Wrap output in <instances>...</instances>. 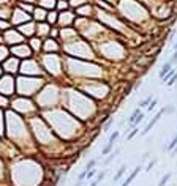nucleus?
I'll return each instance as SVG.
<instances>
[{
  "label": "nucleus",
  "instance_id": "nucleus-1",
  "mask_svg": "<svg viewBox=\"0 0 177 186\" xmlns=\"http://www.w3.org/2000/svg\"><path fill=\"white\" fill-rule=\"evenodd\" d=\"M142 118H144V112L141 111V107L134 109L133 114H131L130 118H128V125H130L131 128H136V126H138V125L142 122Z\"/></svg>",
  "mask_w": 177,
  "mask_h": 186
},
{
  "label": "nucleus",
  "instance_id": "nucleus-2",
  "mask_svg": "<svg viewBox=\"0 0 177 186\" xmlns=\"http://www.w3.org/2000/svg\"><path fill=\"white\" fill-rule=\"evenodd\" d=\"M161 115H165V111H163V109H161L160 112H157V114L154 115V118H152V120H150V122L147 123V126H145V128H144V129L141 131V136H147L149 132L152 131V128H154V126H155V125H157L158 122H160V118H161Z\"/></svg>",
  "mask_w": 177,
  "mask_h": 186
},
{
  "label": "nucleus",
  "instance_id": "nucleus-3",
  "mask_svg": "<svg viewBox=\"0 0 177 186\" xmlns=\"http://www.w3.org/2000/svg\"><path fill=\"white\" fill-rule=\"evenodd\" d=\"M139 170H141V166H136V167H134V170H133L131 174H130V175H128V177L125 178V181L122 183L120 186H130V184H131V181H133V180H134L136 177H138V174H139Z\"/></svg>",
  "mask_w": 177,
  "mask_h": 186
},
{
  "label": "nucleus",
  "instance_id": "nucleus-4",
  "mask_svg": "<svg viewBox=\"0 0 177 186\" xmlns=\"http://www.w3.org/2000/svg\"><path fill=\"white\" fill-rule=\"evenodd\" d=\"M172 65H174V63H172L171 60H168L165 65H163V68H161V70H160V73H158L160 79H163V77H165V76H166V74H168V73L172 70Z\"/></svg>",
  "mask_w": 177,
  "mask_h": 186
},
{
  "label": "nucleus",
  "instance_id": "nucleus-5",
  "mask_svg": "<svg viewBox=\"0 0 177 186\" xmlns=\"http://www.w3.org/2000/svg\"><path fill=\"white\" fill-rule=\"evenodd\" d=\"M13 52H15V54H18V55H21V57H29V55H30V49L25 47V46L15 47V49H13Z\"/></svg>",
  "mask_w": 177,
  "mask_h": 186
},
{
  "label": "nucleus",
  "instance_id": "nucleus-6",
  "mask_svg": "<svg viewBox=\"0 0 177 186\" xmlns=\"http://www.w3.org/2000/svg\"><path fill=\"white\" fill-rule=\"evenodd\" d=\"M125 172H127V166H125V164H124V166H120V167H119V170H117V174H116V175H114V178H112V181H114V183H117L122 177H124Z\"/></svg>",
  "mask_w": 177,
  "mask_h": 186
},
{
  "label": "nucleus",
  "instance_id": "nucleus-7",
  "mask_svg": "<svg viewBox=\"0 0 177 186\" xmlns=\"http://www.w3.org/2000/svg\"><path fill=\"white\" fill-rule=\"evenodd\" d=\"M11 85H13L11 79H3V84L0 85V90H3L5 93H10L11 91Z\"/></svg>",
  "mask_w": 177,
  "mask_h": 186
},
{
  "label": "nucleus",
  "instance_id": "nucleus-8",
  "mask_svg": "<svg viewBox=\"0 0 177 186\" xmlns=\"http://www.w3.org/2000/svg\"><path fill=\"white\" fill-rule=\"evenodd\" d=\"M119 153H120V148H117V150H114V152H112V153H111L109 156H107V158L104 159V166H107V164H111V163L114 161V159L117 158V155H119Z\"/></svg>",
  "mask_w": 177,
  "mask_h": 186
},
{
  "label": "nucleus",
  "instance_id": "nucleus-9",
  "mask_svg": "<svg viewBox=\"0 0 177 186\" xmlns=\"http://www.w3.org/2000/svg\"><path fill=\"white\" fill-rule=\"evenodd\" d=\"M171 177H172V174H171V172H166V174L165 175H163L161 178H160V181H158V186H165L169 180H171Z\"/></svg>",
  "mask_w": 177,
  "mask_h": 186
},
{
  "label": "nucleus",
  "instance_id": "nucleus-10",
  "mask_svg": "<svg viewBox=\"0 0 177 186\" xmlns=\"http://www.w3.org/2000/svg\"><path fill=\"white\" fill-rule=\"evenodd\" d=\"M112 147H114V144H109V142H107V144H106V147L101 150V156H106V155H109V152L112 150Z\"/></svg>",
  "mask_w": 177,
  "mask_h": 186
},
{
  "label": "nucleus",
  "instance_id": "nucleus-11",
  "mask_svg": "<svg viewBox=\"0 0 177 186\" xmlns=\"http://www.w3.org/2000/svg\"><path fill=\"white\" fill-rule=\"evenodd\" d=\"M175 147H177V134H175V136H174V137H172V140H171V142H169V145H168V147H166V148H168V150H171V152H172V150H174V148H175Z\"/></svg>",
  "mask_w": 177,
  "mask_h": 186
},
{
  "label": "nucleus",
  "instance_id": "nucleus-12",
  "mask_svg": "<svg viewBox=\"0 0 177 186\" xmlns=\"http://www.w3.org/2000/svg\"><path fill=\"white\" fill-rule=\"evenodd\" d=\"M97 163H98V159H90V161H89V163L86 164V170L89 172L90 169H93L95 166H97Z\"/></svg>",
  "mask_w": 177,
  "mask_h": 186
},
{
  "label": "nucleus",
  "instance_id": "nucleus-13",
  "mask_svg": "<svg viewBox=\"0 0 177 186\" xmlns=\"http://www.w3.org/2000/svg\"><path fill=\"white\" fill-rule=\"evenodd\" d=\"M177 107H175V106L174 104H169V106H166V107H163V111H165V114H174V111H175Z\"/></svg>",
  "mask_w": 177,
  "mask_h": 186
},
{
  "label": "nucleus",
  "instance_id": "nucleus-14",
  "mask_svg": "<svg viewBox=\"0 0 177 186\" xmlns=\"http://www.w3.org/2000/svg\"><path fill=\"white\" fill-rule=\"evenodd\" d=\"M119 136H120V132H119V131H114L112 134L109 136V140H107V142H109V144H114V142L119 139Z\"/></svg>",
  "mask_w": 177,
  "mask_h": 186
},
{
  "label": "nucleus",
  "instance_id": "nucleus-15",
  "mask_svg": "<svg viewBox=\"0 0 177 186\" xmlns=\"http://www.w3.org/2000/svg\"><path fill=\"white\" fill-rule=\"evenodd\" d=\"M41 5L44 8H52L54 5H56V2H54V0H41Z\"/></svg>",
  "mask_w": 177,
  "mask_h": 186
},
{
  "label": "nucleus",
  "instance_id": "nucleus-16",
  "mask_svg": "<svg viewBox=\"0 0 177 186\" xmlns=\"http://www.w3.org/2000/svg\"><path fill=\"white\" fill-rule=\"evenodd\" d=\"M16 65H18V63H16V60L8 62V63H6V70H8V71H15V70H16Z\"/></svg>",
  "mask_w": 177,
  "mask_h": 186
},
{
  "label": "nucleus",
  "instance_id": "nucleus-17",
  "mask_svg": "<svg viewBox=\"0 0 177 186\" xmlns=\"http://www.w3.org/2000/svg\"><path fill=\"white\" fill-rule=\"evenodd\" d=\"M157 103H158V98H154V99H152L150 103H149V106H147V109H149V111L152 112V111H154V109L157 107Z\"/></svg>",
  "mask_w": 177,
  "mask_h": 186
},
{
  "label": "nucleus",
  "instance_id": "nucleus-18",
  "mask_svg": "<svg viewBox=\"0 0 177 186\" xmlns=\"http://www.w3.org/2000/svg\"><path fill=\"white\" fill-rule=\"evenodd\" d=\"M21 30H22L25 35H30V33L33 32V27H32V25H27V27L24 25V27H21Z\"/></svg>",
  "mask_w": 177,
  "mask_h": 186
},
{
  "label": "nucleus",
  "instance_id": "nucleus-19",
  "mask_svg": "<svg viewBox=\"0 0 177 186\" xmlns=\"http://www.w3.org/2000/svg\"><path fill=\"white\" fill-rule=\"evenodd\" d=\"M168 85L169 87H172V85H177V73H174V76L169 79V81H168Z\"/></svg>",
  "mask_w": 177,
  "mask_h": 186
},
{
  "label": "nucleus",
  "instance_id": "nucleus-20",
  "mask_svg": "<svg viewBox=\"0 0 177 186\" xmlns=\"http://www.w3.org/2000/svg\"><path fill=\"white\" fill-rule=\"evenodd\" d=\"M138 132H139V129H138V128H133V129L130 131V134L127 136V139H128V140H131V139H133L136 134H138Z\"/></svg>",
  "mask_w": 177,
  "mask_h": 186
},
{
  "label": "nucleus",
  "instance_id": "nucleus-21",
  "mask_svg": "<svg viewBox=\"0 0 177 186\" xmlns=\"http://www.w3.org/2000/svg\"><path fill=\"white\" fill-rule=\"evenodd\" d=\"M152 99H154V98H152V96H147V98H145V99H142V101H141V103H139V107H144V106H149V103H150V101H152Z\"/></svg>",
  "mask_w": 177,
  "mask_h": 186
},
{
  "label": "nucleus",
  "instance_id": "nucleus-22",
  "mask_svg": "<svg viewBox=\"0 0 177 186\" xmlns=\"http://www.w3.org/2000/svg\"><path fill=\"white\" fill-rule=\"evenodd\" d=\"M35 16H36V19H43L44 18V11L43 10H36L35 11Z\"/></svg>",
  "mask_w": 177,
  "mask_h": 186
},
{
  "label": "nucleus",
  "instance_id": "nucleus-23",
  "mask_svg": "<svg viewBox=\"0 0 177 186\" xmlns=\"http://www.w3.org/2000/svg\"><path fill=\"white\" fill-rule=\"evenodd\" d=\"M155 164H157V159H152V161L147 164V169H145V170H147V172H149V170H152V169L155 167Z\"/></svg>",
  "mask_w": 177,
  "mask_h": 186
},
{
  "label": "nucleus",
  "instance_id": "nucleus-24",
  "mask_svg": "<svg viewBox=\"0 0 177 186\" xmlns=\"http://www.w3.org/2000/svg\"><path fill=\"white\" fill-rule=\"evenodd\" d=\"M95 174H97V169H90V170L87 172V177H86V178L89 180V178H92V177H93Z\"/></svg>",
  "mask_w": 177,
  "mask_h": 186
},
{
  "label": "nucleus",
  "instance_id": "nucleus-25",
  "mask_svg": "<svg viewBox=\"0 0 177 186\" xmlns=\"http://www.w3.org/2000/svg\"><path fill=\"white\" fill-rule=\"evenodd\" d=\"M46 47L48 49H57V46L54 44V41H48V44H46Z\"/></svg>",
  "mask_w": 177,
  "mask_h": 186
},
{
  "label": "nucleus",
  "instance_id": "nucleus-26",
  "mask_svg": "<svg viewBox=\"0 0 177 186\" xmlns=\"http://www.w3.org/2000/svg\"><path fill=\"white\" fill-rule=\"evenodd\" d=\"M48 19H49L51 22H54V21H56V13H49V14H48Z\"/></svg>",
  "mask_w": 177,
  "mask_h": 186
},
{
  "label": "nucleus",
  "instance_id": "nucleus-27",
  "mask_svg": "<svg viewBox=\"0 0 177 186\" xmlns=\"http://www.w3.org/2000/svg\"><path fill=\"white\" fill-rule=\"evenodd\" d=\"M8 39H15V41H18V39H21V38H19L18 35H11V33H10V35H8Z\"/></svg>",
  "mask_w": 177,
  "mask_h": 186
},
{
  "label": "nucleus",
  "instance_id": "nucleus-28",
  "mask_svg": "<svg viewBox=\"0 0 177 186\" xmlns=\"http://www.w3.org/2000/svg\"><path fill=\"white\" fill-rule=\"evenodd\" d=\"M111 125H112V120L106 122V123H104V126H103V129H104V131H106V129H109V126H111Z\"/></svg>",
  "mask_w": 177,
  "mask_h": 186
},
{
  "label": "nucleus",
  "instance_id": "nucleus-29",
  "mask_svg": "<svg viewBox=\"0 0 177 186\" xmlns=\"http://www.w3.org/2000/svg\"><path fill=\"white\" fill-rule=\"evenodd\" d=\"M5 54H6V52H5V49H3V47H0V60H2V59H5Z\"/></svg>",
  "mask_w": 177,
  "mask_h": 186
},
{
  "label": "nucleus",
  "instance_id": "nucleus-30",
  "mask_svg": "<svg viewBox=\"0 0 177 186\" xmlns=\"http://www.w3.org/2000/svg\"><path fill=\"white\" fill-rule=\"evenodd\" d=\"M171 62H172V63H177V49H175V52H174V55L171 57Z\"/></svg>",
  "mask_w": 177,
  "mask_h": 186
},
{
  "label": "nucleus",
  "instance_id": "nucleus-31",
  "mask_svg": "<svg viewBox=\"0 0 177 186\" xmlns=\"http://www.w3.org/2000/svg\"><path fill=\"white\" fill-rule=\"evenodd\" d=\"M32 46H33V47H40V41H38V39H33V41H32Z\"/></svg>",
  "mask_w": 177,
  "mask_h": 186
},
{
  "label": "nucleus",
  "instance_id": "nucleus-32",
  "mask_svg": "<svg viewBox=\"0 0 177 186\" xmlns=\"http://www.w3.org/2000/svg\"><path fill=\"white\" fill-rule=\"evenodd\" d=\"M98 183H100L98 180H93V181H92V183H90L89 186H98Z\"/></svg>",
  "mask_w": 177,
  "mask_h": 186
},
{
  "label": "nucleus",
  "instance_id": "nucleus-33",
  "mask_svg": "<svg viewBox=\"0 0 177 186\" xmlns=\"http://www.w3.org/2000/svg\"><path fill=\"white\" fill-rule=\"evenodd\" d=\"M59 6H60V8H66V2H60Z\"/></svg>",
  "mask_w": 177,
  "mask_h": 186
},
{
  "label": "nucleus",
  "instance_id": "nucleus-34",
  "mask_svg": "<svg viewBox=\"0 0 177 186\" xmlns=\"http://www.w3.org/2000/svg\"><path fill=\"white\" fill-rule=\"evenodd\" d=\"M171 155H172V156H177V147H175V148L171 152Z\"/></svg>",
  "mask_w": 177,
  "mask_h": 186
},
{
  "label": "nucleus",
  "instance_id": "nucleus-35",
  "mask_svg": "<svg viewBox=\"0 0 177 186\" xmlns=\"http://www.w3.org/2000/svg\"><path fill=\"white\" fill-rule=\"evenodd\" d=\"M0 104H3V106L6 104V101H5V98H0Z\"/></svg>",
  "mask_w": 177,
  "mask_h": 186
},
{
  "label": "nucleus",
  "instance_id": "nucleus-36",
  "mask_svg": "<svg viewBox=\"0 0 177 186\" xmlns=\"http://www.w3.org/2000/svg\"><path fill=\"white\" fill-rule=\"evenodd\" d=\"M174 49H177V41H175V43H174Z\"/></svg>",
  "mask_w": 177,
  "mask_h": 186
},
{
  "label": "nucleus",
  "instance_id": "nucleus-37",
  "mask_svg": "<svg viewBox=\"0 0 177 186\" xmlns=\"http://www.w3.org/2000/svg\"><path fill=\"white\" fill-rule=\"evenodd\" d=\"M175 96H177V88H175Z\"/></svg>",
  "mask_w": 177,
  "mask_h": 186
},
{
  "label": "nucleus",
  "instance_id": "nucleus-38",
  "mask_svg": "<svg viewBox=\"0 0 177 186\" xmlns=\"http://www.w3.org/2000/svg\"><path fill=\"white\" fill-rule=\"evenodd\" d=\"M175 107H177V106H175Z\"/></svg>",
  "mask_w": 177,
  "mask_h": 186
}]
</instances>
